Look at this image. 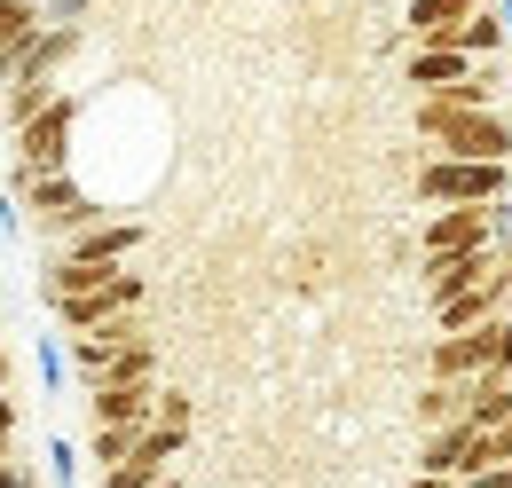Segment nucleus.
I'll use <instances>...</instances> for the list:
<instances>
[{
  "mask_svg": "<svg viewBox=\"0 0 512 488\" xmlns=\"http://www.w3.org/2000/svg\"><path fill=\"white\" fill-rule=\"evenodd\" d=\"M24 213H32L40 229H71V237H87V229L103 221V205L79 182H64V174H32V182H24Z\"/></svg>",
  "mask_w": 512,
  "mask_h": 488,
  "instance_id": "5",
  "label": "nucleus"
},
{
  "mask_svg": "<svg viewBox=\"0 0 512 488\" xmlns=\"http://www.w3.org/2000/svg\"><path fill=\"white\" fill-rule=\"evenodd\" d=\"M465 402H473V386H457V378H434V386L418 394V418L442 433V426H457V418H465Z\"/></svg>",
  "mask_w": 512,
  "mask_h": 488,
  "instance_id": "15",
  "label": "nucleus"
},
{
  "mask_svg": "<svg viewBox=\"0 0 512 488\" xmlns=\"http://www.w3.org/2000/svg\"><path fill=\"white\" fill-rule=\"evenodd\" d=\"M103 386H158V355H150V347H134V355H111Z\"/></svg>",
  "mask_w": 512,
  "mask_h": 488,
  "instance_id": "17",
  "label": "nucleus"
},
{
  "mask_svg": "<svg viewBox=\"0 0 512 488\" xmlns=\"http://www.w3.org/2000/svg\"><path fill=\"white\" fill-rule=\"evenodd\" d=\"M418 134L434 142V158H473V166H512V119L497 111H457L418 95Z\"/></svg>",
  "mask_w": 512,
  "mask_h": 488,
  "instance_id": "1",
  "label": "nucleus"
},
{
  "mask_svg": "<svg viewBox=\"0 0 512 488\" xmlns=\"http://www.w3.org/2000/svg\"><path fill=\"white\" fill-rule=\"evenodd\" d=\"M473 16H481V0H410V32H418V48L442 40V32H457V24H473Z\"/></svg>",
  "mask_w": 512,
  "mask_h": 488,
  "instance_id": "12",
  "label": "nucleus"
},
{
  "mask_svg": "<svg viewBox=\"0 0 512 488\" xmlns=\"http://www.w3.org/2000/svg\"><path fill=\"white\" fill-rule=\"evenodd\" d=\"M481 79V63L457 56V48H410V87L418 95H465Z\"/></svg>",
  "mask_w": 512,
  "mask_h": 488,
  "instance_id": "10",
  "label": "nucleus"
},
{
  "mask_svg": "<svg viewBox=\"0 0 512 488\" xmlns=\"http://www.w3.org/2000/svg\"><path fill=\"white\" fill-rule=\"evenodd\" d=\"M505 370H512V315H497L489 331H465V339H434V378L481 386V378H505Z\"/></svg>",
  "mask_w": 512,
  "mask_h": 488,
  "instance_id": "3",
  "label": "nucleus"
},
{
  "mask_svg": "<svg viewBox=\"0 0 512 488\" xmlns=\"http://www.w3.org/2000/svg\"><path fill=\"white\" fill-rule=\"evenodd\" d=\"M134 449H142V433H134V426H95V433H87V457H95L103 473H119Z\"/></svg>",
  "mask_w": 512,
  "mask_h": 488,
  "instance_id": "16",
  "label": "nucleus"
},
{
  "mask_svg": "<svg viewBox=\"0 0 512 488\" xmlns=\"http://www.w3.org/2000/svg\"><path fill=\"white\" fill-rule=\"evenodd\" d=\"M505 189H512V166H473V158H426L418 166V197L442 213V205H505Z\"/></svg>",
  "mask_w": 512,
  "mask_h": 488,
  "instance_id": "2",
  "label": "nucleus"
},
{
  "mask_svg": "<svg viewBox=\"0 0 512 488\" xmlns=\"http://www.w3.org/2000/svg\"><path fill=\"white\" fill-rule=\"evenodd\" d=\"M497 276V244L489 252H457V260H418V284H426V307H449L465 292H481Z\"/></svg>",
  "mask_w": 512,
  "mask_h": 488,
  "instance_id": "7",
  "label": "nucleus"
},
{
  "mask_svg": "<svg viewBox=\"0 0 512 488\" xmlns=\"http://www.w3.org/2000/svg\"><path fill=\"white\" fill-rule=\"evenodd\" d=\"M142 252V221H95L87 237H71L56 260H79V268H134Z\"/></svg>",
  "mask_w": 512,
  "mask_h": 488,
  "instance_id": "9",
  "label": "nucleus"
},
{
  "mask_svg": "<svg viewBox=\"0 0 512 488\" xmlns=\"http://www.w3.org/2000/svg\"><path fill=\"white\" fill-rule=\"evenodd\" d=\"M158 426H182V433H190V394H182V386L158 394Z\"/></svg>",
  "mask_w": 512,
  "mask_h": 488,
  "instance_id": "19",
  "label": "nucleus"
},
{
  "mask_svg": "<svg viewBox=\"0 0 512 488\" xmlns=\"http://www.w3.org/2000/svg\"><path fill=\"white\" fill-rule=\"evenodd\" d=\"M489 244H497L489 205H442L418 221V260H457V252H489Z\"/></svg>",
  "mask_w": 512,
  "mask_h": 488,
  "instance_id": "4",
  "label": "nucleus"
},
{
  "mask_svg": "<svg viewBox=\"0 0 512 488\" xmlns=\"http://www.w3.org/2000/svg\"><path fill=\"white\" fill-rule=\"evenodd\" d=\"M32 24H40V8H32V0H8V24H0V40H8V63L32 48Z\"/></svg>",
  "mask_w": 512,
  "mask_h": 488,
  "instance_id": "18",
  "label": "nucleus"
},
{
  "mask_svg": "<svg viewBox=\"0 0 512 488\" xmlns=\"http://www.w3.org/2000/svg\"><path fill=\"white\" fill-rule=\"evenodd\" d=\"M457 488H512V465H489V473H465Z\"/></svg>",
  "mask_w": 512,
  "mask_h": 488,
  "instance_id": "20",
  "label": "nucleus"
},
{
  "mask_svg": "<svg viewBox=\"0 0 512 488\" xmlns=\"http://www.w3.org/2000/svg\"><path fill=\"white\" fill-rule=\"evenodd\" d=\"M71 126H79V103H48L32 126H16V158H24V182L32 174H64V158H71Z\"/></svg>",
  "mask_w": 512,
  "mask_h": 488,
  "instance_id": "6",
  "label": "nucleus"
},
{
  "mask_svg": "<svg viewBox=\"0 0 512 488\" xmlns=\"http://www.w3.org/2000/svg\"><path fill=\"white\" fill-rule=\"evenodd\" d=\"M158 394L166 386H95V426H134V433H150L158 426Z\"/></svg>",
  "mask_w": 512,
  "mask_h": 488,
  "instance_id": "11",
  "label": "nucleus"
},
{
  "mask_svg": "<svg viewBox=\"0 0 512 488\" xmlns=\"http://www.w3.org/2000/svg\"><path fill=\"white\" fill-rule=\"evenodd\" d=\"M71 48H79V32H71V24H56L48 40H32V48H24V56L8 63V71H16V79H48V71H56V63H64Z\"/></svg>",
  "mask_w": 512,
  "mask_h": 488,
  "instance_id": "14",
  "label": "nucleus"
},
{
  "mask_svg": "<svg viewBox=\"0 0 512 488\" xmlns=\"http://www.w3.org/2000/svg\"><path fill=\"white\" fill-rule=\"evenodd\" d=\"M505 300H512V268H497L481 292H465V300H449V307H434V331L442 339H465V331H489L497 315H505Z\"/></svg>",
  "mask_w": 512,
  "mask_h": 488,
  "instance_id": "8",
  "label": "nucleus"
},
{
  "mask_svg": "<svg viewBox=\"0 0 512 488\" xmlns=\"http://www.w3.org/2000/svg\"><path fill=\"white\" fill-rule=\"evenodd\" d=\"M410 488H457V481H442V473H418V481H410Z\"/></svg>",
  "mask_w": 512,
  "mask_h": 488,
  "instance_id": "21",
  "label": "nucleus"
},
{
  "mask_svg": "<svg viewBox=\"0 0 512 488\" xmlns=\"http://www.w3.org/2000/svg\"><path fill=\"white\" fill-rule=\"evenodd\" d=\"M465 426H473V433L512 426V370H505V378H481V386H473V402H465Z\"/></svg>",
  "mask_w": 512,
  "mask_h": 488,
  "instance_id": "13",
  "label": "nucleus"
}]
</instances>
